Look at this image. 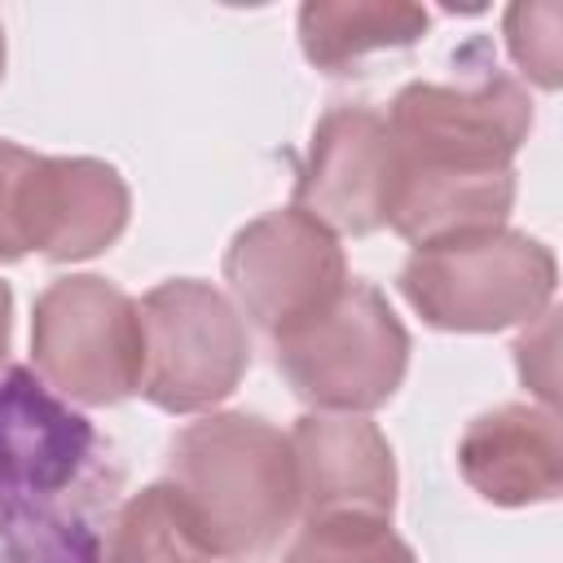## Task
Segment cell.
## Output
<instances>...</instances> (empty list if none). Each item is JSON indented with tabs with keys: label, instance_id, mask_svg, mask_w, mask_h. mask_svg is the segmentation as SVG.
<instances>
[{
	"label": "cell",
	"instance_id": "6da1fadb",
	"mask_svg": "<svg viewBox=\"0 0 563 563\" xmlns=\"http://www.w3.org/2000/svg\"><path fill=\"white\" fill-rule=\"evenodd\" d=\"M383 119L396 150L387 229L427 246L506 224L515 207L510 163L532 132V101L510 75L405 84Z\"/></svg>",
	"mask_w": 563,
	"mask_h": 563
},
{
	"label": "cell",
	"instance_id": "7a4b0ae2",
	"mask_svg": "<svg viewBox=\"0 0 563 563\" xmlns=\"http://www.w3.org/2000/svg\"><path fill=\"white\" fill-rule=\"evenodd\" d=\"M167 484L185 497L211 559H260L299 519L290 435L255 413H207L167 444Z\"/></svg>",
	"mask_w": 563,
	"mask_h": 563
},
{
	"label": "cell",
	"instance_id": "3957f363",
	"mask_svg": "<svg viewBox=\"0 0 563 563\" xmlns=\"http://www.w3.org/2000/svg\"><path fill=\"white\" fill-rule=\"evenodd\" d=\"M554 282V251L501 224L413 246L396 286L427 325L453 334H493L532 325L541 312H550Z\"/></svg>",
	"mask_w": 563,
	"mask_h": 563
},
{
	"label": "cell",
	"instance_id": "277c9868",
	"mask_svg": "<svg viewBox=\"0 0 563 563\" xmlns=\"http://www.w3.org/2000/svg\"><path fill=\"white\" fill-rule=\"evenodd\" d=\"M277 369L312 413H369L409 369V330L378 286L352 282L299 330L273 339Z\"/></svg>",
	"mask_w": 563,
	"mask_h": 563
},
{
	"label": "cell",
	"instance_id": "5b68a950",
	"mask_svg": "<svg viewBox=\"0 0 563 563\" xmlns=\"http://www.w3.org/2000/svg\"><path fill=\"white\" fill-rule=\"evenodd\" d=\"M141 308L97 273H70L31 308V365L75 405H119L141 387Z\"/></svg>",
	"mask_w": 563,
	"mask_h": 563
},
{
	"label": "cell",
	"instance_id": "8992f818",
	"mask_svg": "<svg viewBox=\"0 0 563 563\" xmlns=\"http://www.w3.org/2000/svg\"><path fill=\"white\" fill-rule=\"evenodd\" d=\"M141 396L163 413H202L233 396L251 365L242 312L198 277L158 282L141 303Z\"/></svg>",
	"mask_w": 563,
	"mask_h": 563
},
{
	"label": "cell",
	"instance_id": "52a82bcc",
	"mask_svg": "<svg viewBox=\"0 0 563 563\" xmlns=\"http://www.w3.org/2000/svg\"><path fill=\"white\" fill-rule=\"evenodd\" d=\"M224 282L233 290V308L273 343L312 321L347 286V260L321 220L299 207H277L233 233L224 251Z\"/></svg>",
	"mask_w": 563,
	"mask_h": 563
},
{
	"label": "cell",
	"instance_id": "ba28073f",
	"mask_svg": "<svg viewBox=\"0 0 563 563\" xmlns=\"http://www.w3.org/2000/svg\"><path fill=\"white\" fill-rule=\"evenodd\" d=\"M396 185V150L387 119L369 106H334L317 119L295 176V202L334 238H365L387 224Z\"/></svg>",
	"mask_w": 563,
	"mask_h": 563
},
{
	"label": "cell",
	"instance_id": "9c48e42d",
	"mask_svg": "<svg viewBox=\"0 0 563 563\" xmlns=\"http://www.w3.org/2000/svg\"><path fill=\"white\" fill-rule=\"evenodd\" d=\"M299 475V519L396 510V457L365 413H303L290 431Z\"/></svg>",
	"mask_w": 563,
	"mask_h": 563
},
{
	"label": "cell",
	"instance_id": "30bf717a",
	"mask_svg": "<svg viewBox=\"0 0 563 563\" xmlns=\"http://www.w3.org/2000/svg\"><path fill=\"white\" fill-rule=\"evenodd\" d=\"M132 194L114 163L35 154L26 176V251L70 264L92 260L128 229Z\"/></svg>",
	"mask_w": 563,
	"mask_h": 563
},
{
	"label": "cell",
	"instance_id": "8fae6325",
	"mask_svg": "<svg viewBox=\"0 0 563 563\" xmlns=\"http://www.w3.org/2000/svg\"><path fill=\"white\" fill-rule=\"evenodd\" d=\"M462 479L493 506L554 501L563 488V435L550 405H497L457 440Z\"/></svg>",
	"mask_w": 563,
	"mask_h": 563
},
{
	"label": "cell",
	"instance_id": "7c38bea8",
	"mask_svg": "<svg viewBox=\"0 0 563 563\" xmlns=\"http://www.w3.org/2000/svg\"><path fill=\"white\" fill-rule=\"evenodd\" d=\"M431 18L409 0H308L299 9V48L325 75H347L374 53L413 48Z\"/></svg>",
	"mask_w": 563,
	"mask_h": 563
},
{
	"label": "cell",
	"instance_id": "4fadbf2b",
	"mask_svg": "<svg viewBox=\"0 0 563 563\" xmlns=\"http://www.w3.org/2000/svg\"><path fill=\"white\" fill-rule=\"evenodd\" d=\"M84 444H88L84 418L48 400L26 369H13L0 383V475L26 479L35 488L62 484L75 457L84 453Z\"/></svg>",
	"mask_w": 563,
	"mask_h": 563
},
{
	"label": "cell",
	"instance_id": "5bb4252c",
	"mask_svg": "<svg viewBox=\"0 0 563 563\" xmlns=\"http://www.w3.org/2000/svg\"><path fill=\"white\" fill-rule=\"evenodd\" d=\"M106 563H211V550L185 497L158 479L119 510L106 537Z\"/></svg>",
	"mask_w": 563,
	"mask_h": 563
},
{
	"label": "cell",
	"instance_id": "9a60e30c",
	"mask_svg": "<svg viewBox=\"0 0 563 563\" xmlns=\"http://www.w3.org/2000/svg\"><path fill=\"white\" fill-rule=\"evenodd\" d=\"M282 563H418L413 550L391 532V519L369 515H321L299 519Z\"/></svg>",
	"mask_w": 563,
	"mask_h": 563
},
{
	"label": "cell",
	"instance_id": "2e32d148",
	"mask_svg": "<svg viewBox=\"0 0 563 563\" xmlns=\"http://www.w3.org/2000/svg\"><path fill=\"white\" fill-rule=\"evenodd\" d=\"M559 22H563V9L554 0L506 9V48H510L515 66L537 88H550V92L563 79V70H559Z\"/></svg>",
	"mask_w": 563,
	"mask_h": 563
},
{
	"label": "cell",
	"instance_id": "e0dca14e",
	"mask_svg": "<svg viewBox=\"0 0 563 563\" xmlns=\"http://www.w3.org/2000/svg\"><path fill=\"white\" fill-rule=\"evenodd\" d=\"M35 154L22 150L18 141L0 136V264H13L26 255V229H22V211H26V176H31Z\"/></svg>",
	"mask_w": 563,
	"mask_h": 563
},
{
	"label": "cell",
	"instance_id": "ac0fdd59",
	"mask_svg": "<svg viewBox=\"0 0 563 563\" xmlns=\"http://www.w3.org/2000/svg\"><path fill=\"white\" fill-rule=\"evenodd\" d=\"M9 334H13V295H9V282H0V365L9 356Z\"/></svg>",
	"mask_w": 563,
	"mask_h": 563
},
{
	"label": "cell",
	"instance_id": "d6986e66",
	"mask_svg": "<svg viewBox=\"0 0 563 563\" xmlns=\"http://www.w3.org/2000/svg\"><path fill=\"white\" fill-rule=\"evenodd\" d=\"M0 79H4V26H0Z\"/></svg>",
	"mask_w": 563,
	"mask_h": 563
}]
</instances>
